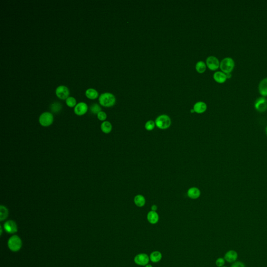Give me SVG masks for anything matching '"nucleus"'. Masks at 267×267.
<instances>
[{
    "mask_svg": "<svg viewBox=\"0 0 267 267\" xmlns=\"http://www.w3.org/2000/svg\"><path fill=\"white\" fill-rule=\"evenodd\" d=\"M99 101L101 105L104 107H112L115 104L116 99L115 96L110 92L102 94L99 98Z\"/></svg>",
    "mask_w": 267,
    "mask_h": 267,
    "instance_id": "1",
    "label": "nucleus"
},
{
    "mask_svg": "<svg viewBox=\"0 0 267 267\" xmlns=\"http://www.w3.org/2000/svg\"><path fill=\"white\" fill-rule=\"evenodd\" d=\"M155 123L158 128L164 130L168 129L170 127L171 125V120L167 115L163 114L156 118Z\"/></svg>",
    "mask_w": 267,
    "mask_h": 267,
    "instance_id": "2",
    "label": "nucleus"
},
{
    "mask_svg": "<svg viewBox=\"0 0 267 267\" xmlns=\"http://www.w3.org/2000/svg\"><path fill=\"white\" fill-rule=\"evenodd\" d=\"M234 61L232 58L225 57L221 61L220 67L223 73L228 74L231 73V72H232L234 68Z\"/></svg>",
    "mask_w": 267,
    "mask_h": 267,
    "instance_id": "3",
    "label": "nucleus"
},
{
    "mask_svg": "<svg viewBox=\"0 0 267 267\" xmlns=\"http://www.w3.org/2000/svg\"><path fill=\"white\" fill-rule=\"evenodd\" d=\"M54 121V117L51 113L46 112L41 114L39 117V121L41 126L48 127L51 125Z\"/></svg>",
    "mask_w": 267,
    "mask_h": 267,
    "instance_id": "4",
    "label": "nucleus"
},
{
    "mask_svg": "<svg viewBox=\"0 0 267 267\" xmlns=\"http://www.w3.org/2000/svg\"><path fill=\"white\" fill-rule=\"evenodd\" d=\"M22 245V241L18 236L13 235L9 238L8 241V246L9 248L13 252L19 251Z\"/></svg>",
    "mask_w": 267,
    "mask_h": 267,
    "instance_id": "5",
    "label": "nucleus"
},
{
    "mask_svg": "<svg viewBox=\"0 0 267 267\" xmlns=\"http://www.w3.org/2000/svg\"><path fill=\"white\" fill-rule=\"evenodd\" d=\"M55 93L57 97L60 99H67V98L69 97L68 96L70 95V91L67 87L62 85L57 87L56 89Z\"/></svg>",
    "mask_w": 267,
    "mask_h": 267,
    "instance_id": "6",
    "label": "nucleus"
},
{
    "mask_svg": "<svg viewBox=\"0 0 267 267\" xmlns=\"http://www.w3.org/2000/svg\"><path fill=\"white\" fill-rule=\"evenodd\" d=\"M206 64L207 67L212 70H217L220 64L219 60L214 56H210L207 59Z\"/></svg>",
    "mask_w": 267,
    "mask_h": 267,
    "instance_id": "7",
    "label": "nucleus"
},
{
    "mask_svg": "<svg viewBox=\"0 0 267 267\" xmlns=\"http://www.w3.org/2000/svg\"><path fill=\"white\" fill-rule=\"evenodd\" d=\"M255 107L257 110L263 112L267 110V100L263 97H260L256 100Z\"/></svg>",
    "mask_w": 267,
    "mask_h": 267,
    "instance_id": "8",
    "label": "nucleus"
},
{
    "mask_svg": "<svg viewBox=\"0 0 267 267\" xmlns=\"http://www.w3.org/2000/svg\"><path fill=\"white\" fill-rule=\"evenodd\" d=\"M150 258L147 255L144 253L139 254L135 256L134 262L136 264L139 265H145L149 262Z\"/></svg>",
    "mask_w": 267,
    "mask_h": 267,
    "instance_id": "9",
    "label": "nucleus"
},
{
    "mask_svg": "<svg viewBox=\"0 0 267 267\" xmlns=\"http://www.w3.org/2000/svg\"><path fill=\"white\" fill-rule=\"evenodd\" d=\"M88 105L85 102H79L74 108V113L76 115L81 116L86 113L88 111Z\"/></svg>",
    "mask_w": 267,
    "mask_h": 267,
    "instance_id": "10",
    "label": "nucleus"
},
{
    "mask_svg": "<svg viewBox=\"0 0 267 267\" xmlns=\"http://www.w3.org/2000/svg\"><path fill=\"white\" fill-rule=\"evenodd\" d=\"M4 228L5 230L9 233H15L17 231V226L15 221L9 220L4 223Z\"/></svg>",
    "mask_w": 267,
    "mask_h": 267,
    "instance_id": "11",
    "label": "nucleus"
},
{
    "mask_svg": "<svg viewBox=\"0 0 267 267\" xmlns=\"http://www.w3.org/2000/svg\"><path fill=\"white\" fill-rule=\"evenodd\" d=\"M187 194L188 197L190 199H197L199 198L200 196V190L197 187H193L188 189Z\"/></svg>",
    "mask_w": 267,
    "mask_h": 267,
    "instance_id": "12",
    "label": "nucleus"
},
{
    "mask_svg": "<svg viewBox=\"0 0 267 267\" xmlns=\"http://www.w3.org/2000/svg\"><path fill=\"white\" fill-rule=\"evenodd\" d=\"M238 258V254L235 251H229L225 254L224 256L225 260L230 263L235 262Z\"/></svg>",
    "mask_w": 267,
    "mask_h": 267,
    "instance_id": "13",
    "label": "nucleus"
},
{
    "mask_svg": "<svg viewBox=\"0 0 267 267\" xmlns=\"http://www.w3.org/2000/svg\"><path fill=\"white\" fill-rule=\"evenodd\" d=\"M207 109V106L206 103L204 102H198L193 105V109L195 112L201 114L204 113Z\"/></svg>",
    "mask_w": 267,
    "mask_h": 267,
    "instance_id": "14",
    "label": "nucleus"
},
{
    "mask_svg": "<svg viewBox=\"0 0 267 267\" xmlns=\"http://www.w3.org/2000/svg\"><path fill=\"white\" fill-rule=\"evenodd\" d=\"M148 221L152 224H155L158 222L159 220V216L156 211H152L148 212L147 216Z\"/></svg>",
    "mask_w": 267,
    "mask_h": 267,
    "instance_id": "15",
    "label": "nucleus"
},
{
    "mask_svg": "<svg viewBox=\"0 0 267 267\" xmlns=\"http://www.w3.org/2000/svg\"><path fill=\"white\" fill-rule=\"evenodd\" d=\"M214 78L217 83H223L227 80V75L224 73L217 72L214 74Z\"/></svg>",
    "mask_w": 267,
    "mask_h": 267,
    "instance_id": "16",
    "label": "nucleus"
},
{
    "mask_svg": "<svg viewBox=\"0 0 267 267\" xmlns=\"http://www.w3.org/2000/svg\"><path fill=\"white\" fill-rule=\"evenodd\" d=\"M259 91L262 96H267V78L260 81L259 85Z\"/></svg>",
    "mask_w": 267,
    "mask_h": 267,
    "instance_id": "17",
    "label": "nucleus"
},
{
    "mask_svg": "<svg viewBox=\"0 0 267 267\" xmlns=\"http://www.w3.org/2000/svg\"><path fill=\"white\" fill-rule=\"evenodd\" d=\"M134 202L135 205L138 207H142L145 205V198L142 195H137L134 197Z\"/></svg>",
    "mask_w": 267,
    "mask_h": 267,
    "instance_id": "18",
    "label": "nucleus"
},
{
    "mask_svg": "<svg viewBox=\"0 0 267 267\" xmlns=\"http://www.w3.org/2000/svg\"><path fill=\"white\" fill-rule=\"evenodd\" d=\"M101 129L103 133L108 134L112 130V125L109 121H104L101 125Z\"/></svg>",
    "mask_w": 267,
    "mask_h": 267,
    "instance_id": "19",
    "label": "nucleus"
},
{
    "mask_svg": "<svg viewBox=\"0 0 267 267\" xmlns=\"http://www.w3.org/2000/svg\"><path fill=\"white\" fill-rule=\"evenodd\" d=\"M86 96L90 99H95L99 96L98 91L93 88H89L86 91Z\"/></svg>",
    "mask_w": 267,
    "mask_h": 267,
    "instance_id": "20",
    "label": "nucleus"
},
{
    "mask_svg": "<svg viewBox=\"0 0 267 267\" xmlns=\"http://www.w3.org/2000/svg\"><path fill=\"white\" fill-rule=\"evenodd\" d=\"M150 259L151 262L156 263L160 262L162 259V254L158 251H155L152 252L150 255Z\"/></svg>",
    "mask_w": 267,
    "mask_h": 267,
    "instance_id": "21",
    "label": "nucleus"
},
{
    "mask_svg": "<svg viewBox=\"0 0 267 267\" xmlns=\"http://www.w3.org/2000/svg\"><path fill=\"white\" fill-rule=\"evenodd\" d=\"M9 210L6 207L1 205L0 206V220L3 221L8 217Z\"/></svg>",
    "mask_w": 267,
    "mask_h": 267,
    "instance_id": "22",
    "label": "nucleus"
},
{
    "mask_svg": "<svg viewBox=\"0 0 267 267\" xmlns=\"http://www.w3.org/2000/svg\"><path fill=\"white\" fill-rule=\"evenodd\" d=\"M62 108V106L61 105V104L57 102H55L53 103H52L50 105V109L51 110L52 112L54 113H57L60 112L61 109Z\"/></svg>",
    "mask_w": 267,
    "mask_h": 267,
    "instance_id": "23",
    "label": "nucleus"
},
{
    "mask_svg": "<svg viewBox=\"0 0 267 267\" xmlns=\"http://www.w3.org/2000/svg\"><path fill=\"white\" fill-rule=\"evenodd\" d=\"M196 70L199 73H203L206 70V65L203 61H199L196 65Z\"/></svg>",
    "mask_w": 267,
    "mask_h": 267,
    "instance_id": "24",
    "label": "nucleus"
},
{
    "mask_svg": "<svg viewBox=\"0 0 267 267\" xmlns=\"http://www.w3.org/2000/svg\"><path fill=\"white\" fill-rule=\"evenodd\" d=\"M90 111L92 114H98L101 111V108L98 104L94 103L90 107Z\"/></svg>",
    "mask_w": 267,
    "mask_h": 267,
    "instance_id": "25",
    "label": "nucleus"
},
{
    "mask_svg": "<svg viewBox=\"0 0 267 267\" xmlns=\"http://www.w3.org/2000/svg\"><path fill=\"white\" fill-rule=\"evenodd\" d=\"M156 126L155 122L152 120H149L145 123V127L147 131H151L155 128Z\"/></svg>",
    "mask_w": 267,
    "mask_h": 267,
    "instance_id": "26",
    "label": "nucleus"
},
{
    "mask_svg": "<svg viewBox=\"0 0 267 267\" xmlns=\"http://www.w3.org/2000/svg\"><path fill=\"white\" fill-rule=\"evenodd\" d=\"M66 103L67 106L70 108L75 107L77 104L75 98L73 97H69L68 98H67L66 99Z\"/></svg>",
    "mask_w": 267,
    "mask_h": 267,
    "instance_id": "27",
    "label": "nucleus"
},
{
    "mask_svg": "<svg viewBox=\"0 0 267 267\" xmlns=\"http://www.w3.org/2000/svg\"><path fill=\"white\" fill-rule=\"evenodd\" d=\"M97 117L100 121L104 122L107 119V115L104 112L101 111L97 114Z\"/></svg>",
    "mask_w": 267,
    "mask_h": 267,
    "instance_id": "28",
    "label": "nucleus"
},
{
    "mask_svg": "<svg viewBox=\"0 0 267 267\" xmlns=\"http://www.w3.org/2000/svg\"><path fill=\"white\" fill-rule=\"evenodd\" d=\"M216 265H217L218 267H223L225 264L224 258H217V260H216Z\"/></svg>",
    "mask_w": 267,
    "mask_h": 267,
    "instance_id": "29",
    "label": "nucleus"
},
{
    "mask_svg": "<svg viewBox=\"0 0 267 267\" xmlns=\"http://www.w3.org/2000/svg\"><path fill=\"white\" fill-rule=\"evenodd\" d=\"M231 267H245V265L243 262H235Z\"/></svg>",
    "mask_w": 267,
    "mask_h": 267,
    "instance_id": "30",
    "label": "nucleus"
},
{
    "mask_svg": "<svg viewBox=\"0 0 267 267\" xmlns=\"http://www.w3.org/2000/svg\"><path fill=\"white\" fill-rule=\"evenodd\" d=\"M151 209L152 211H156V210H157V209H158V207H157V205H155V204H153V205H152V206H151Z\"/></svg>",
    "mask_w": 267,
    "mask_h": 267,
    "instance_id": "31",
    "label": "nucleus"
},
{
    "mask_svg": "<svg viewBox=\"0 0 267 267\" xmlns=\"http://www.w3.org/2000/svg\"><path fill=\"white\" fill-rule=\"evenodd\" d=\"M226 75H227V77L228 78H230L231 77L232 75H231V73H228V74H226Z\"/></svg>",
    "mask_w": 267,
    "mask_h": 267,
    "instance_id": "32",
    "label": "nucleus"
},
{
    "mask_svg": "<svg viewBox=\"0 0 267 267\" xmlns=\"http://www.w3.org/2000/svg\"><path fill=\"white\" fill-rule=\"evenodd\" d=\"M145 267H152V266L151 265H145Z\"/></svg>",
    "mask_w": 267,
    "mask_h": 267,
    "instance_id": "33",
    "label": "nucleus"
},
{
    "mask_svg": "<svg viewBox=\"0 0 267 267\" xmlns=\"http://www.w3.org/2000/svg\"><path fill=\"white\" fill-rule=\"evenodd\" d=\"M190 112H191V113L195 112V111H194V110H193V109H192V110H190Z\"/></svg>",
    "mask_w": 267,
    "mask_h": 267,
    "instance_id": "34",
    "label": "nucleus"
},
{
    "mask_svg": "<svg viewBox=\"0 0 267 267\" xmlns=\"http://www.w3.org/2000/svg\"><path fill=\"white\" fill-rule=\"evenodd\" d=\"M265 132H266V134L267 135V127H266V129H265Z\"/></svg>",
    "mask_w": 267,
    "mask_h": 267,
    "instance_id": "35",
    "label": "nucleus"
},
{
    "mask_svg": "<svg viewBox=\"0 0 267 267\" xmlns=\"http://www.w3.org/2000/svg\"></svg>",
    "mask_w": 267,
    "mask_h": 267,
    "instance_id": "36",
    "label": "nucleus"
}]
</instances>
